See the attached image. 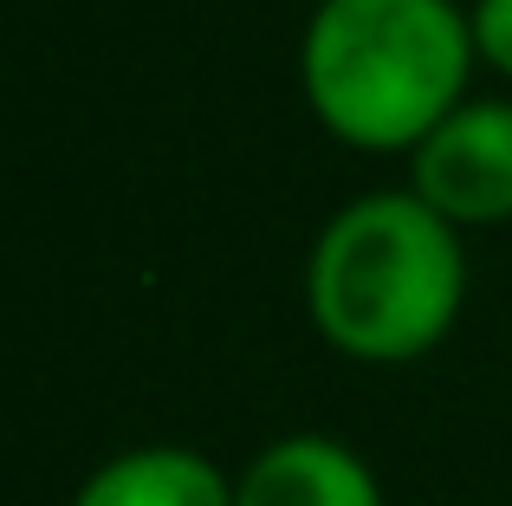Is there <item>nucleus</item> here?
Returning <instances> with one entry per match:
<instances>
[{
    "label": "nucleus",
    "instance_id": "1",
    "mask_svg": "<svg viewBox=\"0 0 512 506\" xmlns=\"http://www.w3.org/2000/svg\"><path fill=\"white\" fill-rule=\"evenodd\" d=\"M474 59L461 0H318L299 33V91L350 150L415 156L474 98Z\"/></svg>",
    "mask_w": 512,
    "mask_h": 506
},
{
    "label": "nucleus",
    "instance_id": "2",
    "mask_svg": "<svg viewBox=\"0 0 512 506\" xmlns=\"http://www.w3.org/2000/svg\"><path fill=\"white\" fill-rule=\"evenodd\" d=\"M467 305V247L415 189H370L318 228L305 312L350 364H415Z\"/></svg>",
    "mask_w": 512,
    "mask_h": 506
},
{
    "label": "nucleus",
    "instance_id": "3",
    "mask_svg": "<svg viewBox=\"0 0 512 506\" xmlns=\"http://www.w3.org/2000/svg\"><path fill=\"white\" fill-rule=\"evenodd\" d=\"M409 189L454 228L512 221V98H467L409 156Z\"/></svg>",
    "mask_w": 512,
    "mask_h": 506
},
{
    "label": "nucleus",
    "instance_id": "4",
    "mask_svg": "<svg viewBox=\"0 0 512 506\" xmlns=\"http://www.w3.org/2000/svg\"><path fill=\"white\" fill-rule=\"evenodd\" d=\"M234 506H383V481L338 435H279L234 474Z\"/></svg>",
    "mask_w": 512,
    "mask_h": 506
},
{
    "label": "nucleus",
    "instance_id": "5",
    "mask_svg": "<svg viewBox=\"0 0 512 506\" xmlns=\"http://www.w3.org/2000/svg\"><path fill=\"white\" fill-rule=\"evenodd\" d=\"M72 506H234V474H221L201 448L150 442L98 461Z\"/></svg>",
    "mask_w": 512,
    "mask_h": 506
},
{
    "label": "nucleus",
    "instance_id": "6",
    "mask_svg": "<svg viewBox=\"0 0 512 506\" xmlns=\"http://www.w3.org/2000/svg\"><path fill=\"white\" fill-rule=\"evenodd\" d=\"M467 20H474V52L487 72H500L512 85V0H474L467 7Z\"/></svg>",
    "mask_w": 512,
    "mask_h": 506
}]
</instances>
